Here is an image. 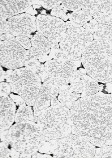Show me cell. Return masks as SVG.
Wrapping results in <instances>:
<instances>
[{
	"mask_svg": "<svg viewBox=\"0 0 112 158\" xmlns=\"http://www.w3.org/2000/svg\"><path fill=\"white\" fill-rule=\"evenodd\" d=\"M70 113L72 134L97 147L112 145V94L99 92L80 98Z\"/></svg>",
	"mask_w": 112,
	"mask_h": 158,
	"instance_id": "obj_1",
	"label": "cell"
},
{
	"mask_svg": "<svg viewBox=\"0 0 112 158\" xmlns=\"http://www.w3.org/2000/svg\"><path fill=\"white\" fill-rule=\"evenodd\" d=\"M81 61L91 78L112 84V40H93L84 52Z\"/></svg>",
	"mask_w": 112,
	"mask_h": 158,
	"instance_id": "obj_2",
	"label": "cell"
},
{
	"mask_svg": "<svg viewBox=\"0 0 112 158\" xmlns=\"http://www.w3.org/2000/svg\"><path fill=\"white\" fill-rule=\"evenodd\" d=\"M33 122L40 127L46 141L63 138L71 134L70 109L60 102L43 111Z\"/></svg>",
	"mask_w": 112,
	"mask_h": 158,
	"instance_id": "obj_3",
	"label": "cell"
},
{
	"mask_svg": "<svg viewBox=\"0 0 112 158\" xmlns=\"http://www.w3.org/2000/svg\"><path fill=\"white\" fill-rule=\"evenodd\" d=\"M6 141L11 147L20 153V158H32L46 142L36 123H16L9 129Z\"/></svg>",
	"mask_w": 112,
	"mask_h": 158,
	"instance_id": "obj_4",
	"label": "cell"
},
{
	"mask_svg": "<svg viewBox=\"0 0 112 158\" xmlns=\"http://www.w3.org/2000/svg\"><path fill=\"white\" fill-rule=\"evenodd\" d=\"M96 149L86 138L71 133L63 138L46 141L39 152L53 154V158H93Z\"/></svg>",
	"mask_w": 112,
	"mask_h": 158,
	"instance_id": "obj_5",
	"label": "cell"
},
{
	"mask_svg": "<svg viewBox=\"0 0 112 158\" xmlns=\"http://www.w3.org/2000/svg\"><path fill=\"white\" fill-rule=\"evenodd\" d=\"M5 80L10 85L12 92L21 96L26 105L33 106L42 85L37 74L25 67L9 69Z\"/></svg>",
	"mask_w": 112,
	"mask_h": 158,
	"instance_id": "obj_6",
	"label": "cell"
},
{
	"mask_svg": "<svg viewBox=\"0 0 112 158\" xmlns=\"http://www.w3.org/2000/svg\"><path fill=\"white\" fill-rule=\"evenodd\" d=\"M81 64V60L51 59L45 62L43 70L37 75L42 83L49 81L59 87L70 84Z\"/></svg>",
	"mask_w": 112,
	"mask_h": 158,
	"instance_id": "obj_7",
	"label": "cell"
},
{
	"mask_svg": "<svg viewBox=\"0 0 112 158\" xmlns=\"http://www.w3.org/2000/svg\"><path fill=\"white\" fill-rule=\"evenodd\" d=\"M93 40L92 34L83 27H73L67 30L60 41V49L71 59L80 60L86 48Z\"/></svg>",
	"mask_w": 112,
	"mask_h": 158,
	"instance_id": "obj_8",
	"label": "cell"
},
{
	"mask_svg": "<svg viewBox=\"0 0 112 158\" xmlns=\"http://www.w3.org/2000/svg\"><path fill=\"white\" fill-rule=\"evenodd\" d=\"M26 52L11 33L1 34V66L11 70L22 68L25 65Z\"/></svg>",
	"mask_w": 112,
	"mask_h": 158,
	"instance_id": "obj_9",
	"label": "cell"
},
{
	"mask_svg": "<svg viewBox=\"0 0 112 158\" xmlns=\"http://www.w3.org/2000/svg\"><path fill=\"white\" fill-rule=\"evenodd\" d=\"M37 30L52 43H59L67 28L64 21L51 15H39L36 17Z\"/></svg>",
	"mask_w": 112,
	"mask_h": 158,
	"instance_id": "obj_10",
	"label": "cell"
},
{
	"mask_svg": "<svg viewBox=\"0 0 112 158\" xmlns=\"http://www.w3.org/2000/svg\"><path fill=\"white\" fill-rule=\"evenodd\" d=\"M8 29L15 37H33L37 30L36 17L28 14H21L13 16L7 20Z\"/></svg>",
	"mask_w": 112,
	"mask_h": 158,
	"instance_id": "obj_11",
	"label": "cell"
},
{
	"mask_svg": "<svg viewBox=\"0 0 112 158\" xmlns=\"http://www.w3.org/2000/svg\"><path fill=\"white\" fill-rule=\"evenodd\" d=\"M82 10L89 14L99 23L112 26V1H84Z\"/></svg>",
	"mask_w": 112,
	"mask_h": 158,
	"instance_id": "obj_12",
	"label": "cell"
},
{
	"mask_svg": "<svg viewBox=\"0 0 112 158\" xmlns=\"http://www.w3.org/2000/svg\"><path fill=\"white\" fill-rule=\"evenodd\" d=\"M0 107V131L1 132L10 129L15 121L16 105L8 95H1Z\"/></svg>",
	"mask_w": 112,
	"mask_h": 158,
	"instance_id": "obj_13",
	"label": "cell"
},
{
	"mask_svg": "<svg viewBox=\"0 0 112 158\" xmlns=\"http://www.w3.org/2000/svg\"><path fill=\"white\" fill-rule=\"evenodd\" d=\"M32 1H0V17L10 19L27 11L33 5Z\"/></svg>",
	"mask_w": 112,
	"mask_h": 158,
	"instance_id": "obj_14",
	"label": "cell"
},
{
	"mask_svg": "<svg viewBox=\"0 0 112 158\" xmlns=\"http://www.w3.org/2000/svg\"><path fill=\"white\" fill-rule=\"evenodd\" d=\"M52 85L53 84L49 81H45L42 85L37 98L33 106L34 117H38L51 106Z\"/></svg>",
	"mask_w": 112,
	"mask_h": 158,
	"instance_id": "obj_15",
	"label": "cell"
},
{
	"mask_svg": "<svg viewBox=\"0 0 112 158\" xmlns=\"http://www.w3.org/2000/svg\"><path fill=\"white\" fill-rule=\"evenodd\" d=\"M32 47L36 49L41 55L48 56L52 48V43L39 32H36L31 39Z\"/></svg>",
	"mask_w": 112,
	"mask_h": 158,
	"instance_id": "obj_16",
	"label": "cell"
},
{
	"mask_svg": "<svg viewBox=\"0 0 112 158\" xmlns=\"http://www.w3.org/2000/svg\"><path fill=\"white\" fill-rule=\"evenodd\" d=\"M87 74V72L84 68L77 70L69 84L72 91L80 94H82L89 76Z\"/></svg>",
	"mask_w": 112,
	"mask_h": 158,
	"instance_id": "obj_17",
	"label": "cell"
},
{
	"mask_svg": "<svg viewBox=\"0 0 112 158\" xmlns=\"http://www.w3.org/2000/svg\"><path fill=\"white\" fill-rule=\"evenodd\" d=\"M69 20L74 27H81L92 19V16L83 10L69 14Z\"/></svg>",
	"mask_w": 112,
	"mask_h": 158,
	"instance_id": "obj_18",
	"label": "cell"
},
{
	"mask_svg": "<svg viewBox=\"0 0 112 158\" xmlns=\"http://www.w3.org/2000/svg\"><path fill=\"white\" fill-rule=\"evenodd\" d=\"M33 111L31 106H19L15 114V122L17 123H25L30 121L33 122L34 116Z\"/></svg>",
	"mask_w": 112,
	"mask_h": 158,
	"instance_id": "obj_19",
	"label": "cell"
},
{
	"mask_svg": "<svg viewBox=\"0 0 112 158\" xmlns=\"http://www.w3.org/2000/svg\"><path fill=\"white\" fill-rule=\"evenodd\" d=\"M103 88V85H99L98 81L89 76L84 89L81 94V98L94 95L97 93L101 92Z\"/></svg>",
	"mask_w": 112,
	"mask_h": 158,
	"instance_id": "obj_20",
	"label": "cell"
},
{
	"mask_svg": "<svg viewBox=\"0 0 112 158\" xmlns=\"http://www.w3.org/2000/svg\"><path fill=\"white\" fill-rule=\"evenodd\" d=\"M92 35L94 40H112V26L99 23Z\"/></svg>",
	"mask_w": 112,
	"mask_h": 158,
	"instance_id": "obj_21",
	"label": "cell"
},
{
	"mask_svg": "<svg viewBox=\"0 0 112 158\" xmlns=\"http://www.w3.org/2000/svg\"><path fill=\"white\" fill-rule=\"evenodd\" d=\"M80 98H81L80 94L72 92L65 95H59L58 99L62 105L71 109L75 102Z\"/></svg>",
	"mask_w": 112,
	"mask_h": 158,
	"instance_id": "obj_22",
	"label": "cell"
},
{
	"mask_svg": "<svg viewBox=\"0 0 112 158\" xmlns=\"http://www.w3.org/2000/svg\"><path fill=\"white\" fill-rule=\"evenodd\" d=\"M41 63V62L36 58L26 59L24 67L34 73L38 74L44 69V64Z\"/></svg>",
	"mask_w": 112,
	"mask_h": 158,
	"instance_id": "obj_23",
	"label": "cell"
},
{
	"mask_svg": "<svg viewBox=\"0 0 112 158\" xmlns=\"http://www.w3.org/2000/svg\"><path fill=\"white\" fill-rule=\"evenodd\" d=\"M84 1H62L61 5L67 10L74 11L82 10Z\"/></svg>",
	"mask_w": 112,
	"mask_h": 158,
	"instance_id": "obj_24",
	"label": "cell"
},
{
	"mask_svg": "<svg viewBox=\"0 0 112 158\" xmlns=\"http://www.w3.org/2000/svg\"><path fill=\"white\" fill-rule=\"evenodd\" d=\"M94 158H112V145L96 148Z\"/></svg>",
	"mask_w": 112,
	"mask_h": 158,
	"instance_id": "obj_25",
	"label": "cell"
},
{
	"mask_svg": "<svg viewBox=\"0 0 112 158\" xmlns=\"http://www.w3.org/2000/svg\"><path fill=\"white\" fill-rule=\"evenodd\" d=\"M34 5L42 6L47 10L53 9L61 6L62 1H32Z\"/></svg>",
	"mask_w": 112,
	"mask_h": 158,
	"instance_id": "obj_26",
	"label": "cell"
},
{
	"mask_svg": "<svg viewBox=\"0 0 112 158\" xmlns=\"http://www.w3.org/2000/svg\"><path fill=\"white\" fill-rule=\"evenodd\" d=\"M67 10L61 5L58 7H55L52 10L51 15L52 16L58 17L63 21H67L69 19V14H67Z\"/></svg>",
	"mask_w": 112,
	"mask_h": 158,
	"instance_id": "obj_27",
	"label": "cell"
},
{
	"mask_svg": "<svg viewBox=\"0 0 112 158\" xmlns=\"http://www.w3.org/2000/svg\"><path fill=\"white\" fill-rule=\"evenodd\" d=\"M9 145L10 144L7 141H4L1 142L0 158H7L11 157V149L8 148Z\"/></svg>",
	"mask_w": 112,
	"mask_h": 158,
	"instance_id": "obj_28",
	"label": "cell"
},
{
	"mask_svg": "<svg viewBox=\"0 0 112 158\" xmlns=\"http://www.w3.org/2000/svg\"><path fill=\"white\" fill-rule=\"evenodd\" d=\"M16 40L25 49L28 50L32 47L31 39L26 36H18L15 37Z\"/></svg>",
	"mask_w": 112,
	"mask_h": 158,
	"instance_id": "obj_29",
	"label": "cell"
},
{
	"mask_svg": "<svg viewBox=\"0 0 112 158\" xmlns=\"http://www.w3.org/2000/svg\"><path fill=\"white\" fill-rule=\"evenodd\" d=\"M98 24V22H97L96 20L92 19L90 21L87 22V23L84 25L83 28L93 35L96 30Z\"/></svg>",
	"mask_w": 112,
	"mask_h": 158,
	"instance_id": "obj_30",
	"label": "cell"
},
{
	"mask_svg": "<svg viewBox=\"0 0 112 158\" xmlns=\"http://www.w3.org/2000/svg\"><path fill=\"white\" fill-rule=\"evenodd\" d=\"M11 88L10 85L8 83H1V95H8L10 94Z\"/></svg>",
	"mask_w": 112,
	"mask_h": 158,
	"instance_id": "obj_31",
	"label": "cell"
},
{
	"mask_svg": "<svg viewBox=\"0 0 112 158\" xmlns=\"http://www.w3.org/2000/svg\"><path fill=\"white\" fill-rule=\"evenodd\" d=\"M10 97L13 99L14 102L15 103L17 106H21L26 105V102L23 98L20 95H15L14 94H10Z\"/></svg>",
	"mask_w": 112,
	"mask_h": 158,
	"instance_id": "obj_32",
	"label": "cell"
},
{
	"mask_svg": "<svg viewBox=\"0 0 112 158\" xmlns=\"http://www.w3.org/2000/svg\"><path fill=\"white\" fill-rule=\"evenodd\" d=\"M0 23H1V34L10 33L8 29L6 19L0 17Z\"/></svg>",
	"mask_w": 112,
	"mask_h": 158,
	"instance_id": "obj_33",
	"label": "cell"
},
{
	"mask_svg": "<svg viewBox=\"0 0 112 158\" xmlns=\"http://www.w3.org/2000/svg\"><path fill=\"white\" fill-rule=\"evenodd\" d=\"M32 158H52V156L49 155V154H42V153H39L37 152L34 153L31 156Z\"/></svg>",
	"mask_w": 112,
	"mask_h": 158,
	"instance_id": "obj_34",
	"label": "cell"
},
{
	"mask_svg": "<svg viewBox=\"0 0 112 158\" xmlns=\"http://www.w3.org/2000/svg\"><path fill=\"white\" fill-rule=\"evenodd\" d=\"M11 158H20V153L15 149L11 147Z\"/></svg>",
	"mask_w": 112,
	"mask_h": 158,
	"instance_id": "obj_35",
	"label": "cell"
},
{
	"mask_svg": "<svg viewBox=\"0 0 112 158\" xmlns=\"http://www.w3.org/2000/svg\"><path fill=\"white\" fill-rule=\"evenodd\" d=\"M8 131H9V130H7L1 132V142L2 141H6L7 136H8Z\"/></svg>",
	"mask_w": 112,
	"mask_h": 158,
	"instance_id": "obj_36",
	"label": "cell"
},
{
	"mask_svg": "<svg viewBox=\"0 0 112 158\" xmlns=\"http://www.w3.org/2000/svg\"><path fill=\"white\" fill-rule=\"evenodd\" d=\"M6 74V72H5L3 70V68L1 66V83L4 81L5 80Z\"/></svg>",
	"mask_w": 112,
	"mask_h": 158,
	"instance_id": "obj_37",
	"label": "cell"
},
{
	"mask_svg": "<svg viewBox=\"0 0 112 158\" xmlns=\"http://www.w3.org/2000/svg\"><path fill=\"white\" fill-rule=\"evenodd\" d=\"M26 14H28L30 15H32V16H34L35 14H37V12H36L35 10H34L32 7H31V6L26 11Z\"/></svg>",
	"mask_w": 112,
	"mask_h": 158,
	"instance_id": "obj_38",
	"label": "cell"
},
{
	"mask_svg": "<svg viewBox=\"0 0 112 158\" xmlns=\"http://www.w3.org/2000/svg\"><path fill=\"white\" fill-rule=\"evenodd\" d=\"M107 88H106V90L109 93H111L112 90V84L110 83H107L106 85Z\"/></svg>",
	"mask_w": 112,
	"mask_h": 158,
	"instance_id": "obj_39",
	"label": "cell"
},
{
	"mask_svg": "<svg viewBox=\"0 0 112 158\" xmlns=\"http://www.w3.org/2000/svg\"><path fill=\"white\" fill-rule=\"evenodd\" d=\"M65 23H66V26L67 28V29L74 27V25L70 21H67Z\"/></svg>",
	"mask_w": 112,
	"mask_h": 158,
	"instance_id": "obj_40",
	"label": "cell"
},
{
	"mask_svg": "<svg viewBox=\"0 0 112 158\" xmlns=\"http://www.w3.org/2000/svg\"><path fill=\"white\" fill-rule=\"evenodd\" d=\"M111 93H112V92H111Z\"/></svg>",
	"mask_w": 112,
	"mask_h": 158,
	"instance_id": "obj_41",
	"label": "cell"
}]
</instances>
